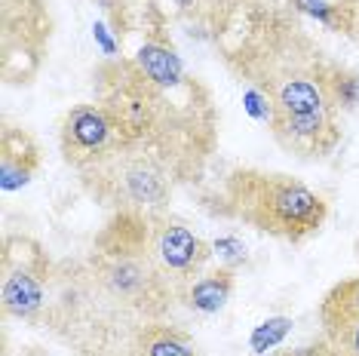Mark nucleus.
Returning a JSON list of instances; mask_svg holds the SVG:
<instances>
[{"label":"nucleus","instance_id":"ddd939ff","mask_svg":"<svg viewBox=\"0 0 359 356\" xmlns=\"http://www.w3.org/2000/svg\"><path fill=\"white\" fill-rule=\"evenodd\" d=\"M329 341H334L338 347H344L350 356H359V320H350V322H341L329 331H323Z\"/></svg>","mask_w":359,"mask_h":356},{"label":"nucleus","instance_id":"39448f33","mask_svg":"<svg viewBox=\"0 0 359 356\" xmlns=\"http://www.w3.org/2000/svg\"><path fill=\"white\" fill-rule=\"evenodd\" d=\"M144 249H148L151 261L157 264L163 280L172 286V292L178 298L200 277L203 264L212 255V246H206L191 228H184L178 221H166V218H154V215H148Z\"/></svg>","mask_w":359,"mask_h":356},{"label":"nucleus","instance_id":"7ed1b4c3","mask_svg":"<svg viewBox=\"0 0 359 356\" xmlns=\"http://www.w3.org/2000/svg\"><path fill=\"white\" fill-rule=\"evenodd\" d=\"M178 175H182V153H172L166 144L138 142L123 144L102 163L83 169L80 182L102 206L151 215L169 203Z\"/></svg>","mask_w":359,"mask_h":356},{"label":"nucleus","instance_id":"4468645a","mask_svg":"<svg viewBox=\"0 0 359 356\" xmlns=\"http://www.w3.org/2000/svg\"><path fill=\"white\" fill-rule=\"evenodd\" d=\"M273 356H350L344 347H338L334 341H329V338H320L316 344H307V347H295V350H280Z\"/></svg>","mask_w":359,"mask_h":356},{"label":"nucleus","instance_id":"f8f14e48","mask_svg":"<svg viewBox=\"0 0 359 356\" xmlns=\"http://www.w3.org/2000/svg\"><path fill=\"white\" fill-rule=\"evenodd\" d=\"M289 326H292V320H271V322H264V326H258L255 335H252V347H255L258 353L271 350L285 331H289Z\"/></svg>","mask_w":359,"mask_h":356},{"label":"nucleus","instance_id":"6e6552de","mask_svg":"<svg viewBox=\"0 0 359 356\" xmlns=\"http://www.w3.org/2000/svg\"><path fill=\"white\" fill-rule=\"evenodd\" d=\"M117 356H197L194 344L178 329L154 320L144 322L129 341L120 347Z\"/></svg>","mask_w":359,"mask_h":356},{"label":"nucleus","instance_id":"9b49d317","mask_svg":"<svg viewBox=\"0 0 359 356\" xmlns=\"http://www.w3.org/2000/svg\"><path fill=\"white\" fill-rule=\"evenodd\" d=\"M350 320H359V277L341 280L338 286H332L329 295L320 304L323 331L341 326V322H350Z\"/></svg>","mask_w":359,"mask_h":356},{"label":"nucleus","instance_id":"f03ea898","mask_svg":"<svg viewBox=\"0 0 359 356\" xmlns=\"http://www.w3.org/2000/svg\"><path fill=\"white\" fill-rule=\"evenodd\" d=\"M215 212L271 237L304 242L323 231L329 203L313 188L285 172L243 166L227 172L222 182L215 193Z\"/></svg>","mask_w":359,"mask_h":356},{"label":"nucleus","instance_id":"f257e3e1","mask_svg":"<svg viewBox=\"0 0 359 356\" xmlns=\"http://www.w3.org/2000/svg\"><path fill=\"white\" fill-rule=\"evenodd\" d=\"M227 64L255 86L271 108L276 142L298 157H325L341 139L338 104L329 89L332 64L298 25L255 31L249 43L227 55Z\"/></svg>","mask_w":359,"mask_h":356},{"label":"nucleus","instance_id":"1a4fd4ad","mask_svg":"<svg viewBox=\"0 0 359 356\" xmlns=\"http://www.w3.org/2000/svg\"><path fill=\"white\" fill-rule=\"evenodd\" d=\"M135 68L142 71L144 77L151 80L157 89H182L187 83L184 77V68H182V59L175 55L172 46H163V43H144L135 55Z\"/></svg>","mask_w":359,"mask_h":356},{"label":"nucleus","instance_id":"20e7f679","mask_svg":"<svg viewBox=\"0 0 359 356\" xmlns=\"http://www.w3.org/2000/svg\"><path fill=\"white\" fill-rule=\"evenodd\" d=\"M0 304L4 317L40 320L53 301V267L43 249L28 237H10L0 261Z\"/></svg>","mask_w":359,"mask_h":356},{"label":"nucleus","instance_id":"2eb2a0df","mask_svg":"<svg viewBox=\"0 0 359 356\" xmlns=\"http://www.w3.org/2000/svg\"><path fill=\"white\" fill-rule=\"evenodd\" d=\"M77 356H117V353H99V350H77Z\"/></svg>","mask_w":359,"mask_h":356},{"label":"nucleus","instance_id":"9d476101","mask_svg":"<svg viewBox=\"0 0 359 356\" xmlns=\"http://www.w3.org/2000/svg\"><path fill=\"white\" fill-rule=\"evenodd\" d=\"M233 286H236V277L231 267H222V271H212V273H203L184 289L182 301L197 313H218L222 307L231 301L233 295Z\"/></svg>","mask_w":359,"mask_h":356},{"label":"nucleus","instance_id":"423d86ee","mask_svg":"<svg viewBox=\"0 0 359 356\" xmlns=\"http://www.w3.org/2000/svg\"><path fill=\"white\" fill-rule=\"evenodd\" d=\"M59 144L65 153V163H71L77 172L102 163L114 151L126 144V135L114 114L102 102L95 104H77L62 120Z\"/></svg>","mask_w":359,"mask_h":356},{"label":"nucleus","instance_id":"0eeeda50","mask_svg":"<svg viewBox=\"0 0 359 356\" xmlns=\"http://www.w3.org/2000/svg\"><path fill=\"white\" fill-rule=\"evenodd\" d=\"M40 169V148L25 129L6 126L0 135V188L6 193L19 191Z\"/></svg>","mask_w":359,"mask_h":356}]
</instances>
